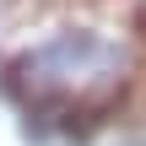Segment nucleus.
I'll return each mask as SVG.
<instances>
[{"mask_svg":"<svg viewBox=\"0 0 146 146\" xmlns=\"http://www.w3.org/2000/svg\"><path fill=\"white\" fill-rule=\"evenodd\" d=\"M135 76H146V49L130 16L114 5L60 11L49 27L27 33L5 65V81L27 103V114L65 125L108 114Z\"/></svg>","mask_w":146,"mask_h":146,"instance_id":"nucleus-1","label":"nucleus"}]
</instances>
